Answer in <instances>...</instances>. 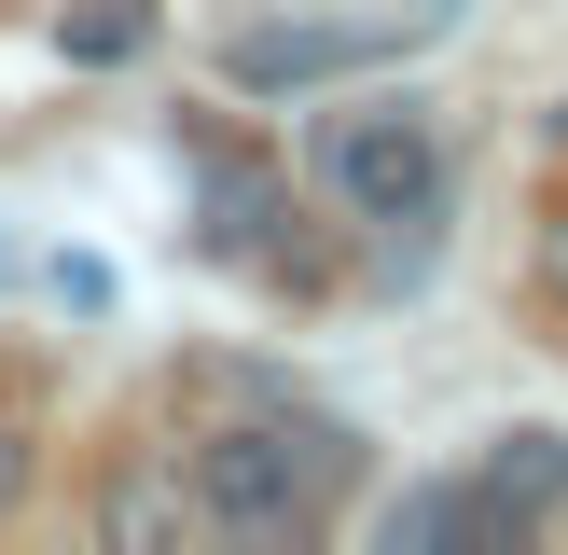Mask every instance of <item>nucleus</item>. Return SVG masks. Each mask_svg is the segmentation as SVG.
Returning a JSON list of instances; mask_svg holds the SVG:
<instances>
[{"label":"nucleus","mask_w":568,"mask_h":555,"mask_svg":"<svg viewBox=\"0 0 568 555\" xmlns=\"http://www.w3.org/2000/svg\"><path fill=\"white\" fill-rule=\"evenodd\" d=\"M375 56H388V28L277 14V28H236V42H222V83H236V98H305V83H347V70H375Z\"/></svg>","instance_id":"3"},{"label":"nucleus","mask_w":568,"mask_h":555,"mask_svg":"<svg viewBox=\"0 0 568 555\" xmlns=\"http://www.w3.org/2000/svg\"><path fill=\"white\" fill-rule=\"evenodd\" d=\"M486 500L514 514V542H527V527H555V514H568V431H541V416L499 431V444H486Z\"/></svg>","instance_id":"6"},{"label":"nucleus","mask_w":568,"mask_h":555,"mask_svg":"<svg viewBox=\"0 0 568 555\" xmlns=\"http://www.w3.org/2000/svg\"><path fill=\"white\" fill-rule=\"evenodd\" d=\"M28 486H42V444H28V416H0V527L28 514Z\"/></svg>","instance_id":"10"},{"label":"nucleus","mask_w":568,"mask_h":555,"mask_svg":"<svg viewBox=\"0 0 568 555\" xmlns=\"http://www.w3.org/2000/svg\"><path fill=\"white\" fill-rule=\"evenodd\" d=\"M375 527H388V542H499L514 514L486 500V472H458V486H403V500H388Z\"/></svg>","instance_id":"7"},{"label":"nucleus","mask_w":568,"mask_h":555,"mask_svg":"<svg viewBox=\"0 0 568 555\" xmlns=\"http://www.w3.org/2000/svg\"><path fill=\"white\" fill-rule=\"evenodd\" d=\"M527 278H541V305H555V320H568V194H555V209H541V250H527Z\"/></svg>","instance_id":"11"},{"label":"nucleus","mask_w":568,"mask_h":555,"mask_svg":"<svg viewBox=\"0 0 568 555\" xmlns=\"http://www.w3.org/2000/svg\"><path fill=\"white\" fill-rule=\"evenodd\" d=\"M333 486H347V431H320V416H236L194 444V514L222 542H305Z\"/></svg>","instance_id":"1"},{"label":"nucleus","mask_w":568,"mask_h":555,"mask_svg":"<svg viewBox=\"0 0 568 555\" xmlns=\"http://www.w3.org/2000/svg\"><path fill=\"white\" fill-rule=\"evenodd\" d=\"M555 125H568V98H555Z\"/></svg>","instance_id":"13"},{"label":"nucleus","mask_w":568,"mask_h":555,"mask_svg":"<svg viewBox=\"0 0 568 555\" xmlns=\"http://www.w3.org/2000/svg\"><path fill=\"white\" fill-rule=\"evenodd\" d=\"M14 278H28V250H14V222H0V292H14Z\"/></svg>","instance_id":"12"},{"label":"nucleus","mask_w":568,"mask_h":555,"mask_svg":"<svg viewBox=\"0 0 568 555\" xmlns=\"http://www.w3.org/2000/svg\"><path fill=\"white\" fill-rule=\"evenodd\" d=\"M55 56L70 70H139L153 56V0H55Z\"/></svg>","instance_id":"8"},{"label":"nucleus","mask_w":568,"mask_h":555,"mask_svg":"<svg viewBox=\"0 0 568 555\" xmlns=\"http://www.w3.org/2000/svg\"><path fill=\"white\" fill-rule=\"evenodd\" d=\"M320 181L347 222H375V236H403V222H444V194H458V153H444V111L430 98H347L320 125Z\"/></svg>","instance_id":"2"},{"label":"nucleus","mask_w":568,"mask_h":555,"mask_svg":"<svg viewBox=\"0 0 568 555\" xmlns=\"http://www.w3.org/2000/svg\"><path fill=\"white\" fill-rule=\"evenodd\" d=\"M194 527H209V514H194V472H181V458H125V472L98 486V542H111V555L194 542Z\"/></svg>","instance_id":"5"},{"label":"nucleus","mask_w":568,"mask_h":555,"mask_svg":"<svg viewBox=\"0 0 568 555\" xmlns=\"http://www.w3.org/2000/svg\"><path fill=\"white\" fill-rule=\"evenodd\" d=\"M42 292L70 305V320H111V264H98V250H55V264H42Z\"/></svg>","instance_id":"9"},{"label":"nucleus","mask_w":568,"mask_h":555,"mask_svg":"<svg viewBox=\"0 0 568 555\" xmlns=\"http://www.w3.org/2000/svg\"><path fill=\"white\" fill-rule=\"evenodd\" d=\"M194 194H209V222L194 236L222 250V264H264V278H292V181H277L264 153H222V139H194Z\"/></svg>","instance_id":"4"}]
</instances>
